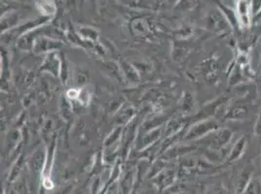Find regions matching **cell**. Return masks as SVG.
<instances>
[{
  "instance_id": "obj_7",
  "label": "cell",
  "mask_w": 261,
  "mask_h": 194,
  "mask_svg": "<svg viewBox=\"0 0 261 194\" xmlns=\"http://www.w3.org/2000/svg\"><path fill=\"white\" fill-rule=\"evenodd\" d=\"M253 133H254V136L261 141V107L259 110V113H258V117L256 119L255 121V124H254V130H253Z\"/></svg>"
},
{
  "instance_id": "obj_1",
  "label": "cell",
  "mask_w": 261,
  "mask_h": 194,
  "mask_svg": "<svg viewBox=\"0 0 261 194\" xmlns=\"http://www.w3.org/2000/svg\"><path fill=\"white\" fill-rule=\"evenodd\" d=\"M235 11L238 17L240 28L247 29L252 24V15L250 11V2L247 0H239L235 2Z\"/></svg>"
},
{
  "instance_id": "obj_4",
  "label": "cell",
  "mask_w": 261,
  "mask_h": 194,
  "mask_svg": "<svg viewBox=\"0 0 261 194\" xmlns=\"http://www.w3.org/2000/svg\"><path fill=\"white\" fill-rule=\"evenodd\" d=\"M249 114L248 107L244 104H237L234 108L230 111V119H236V120H241V119H246Z\"/></svg>"
},
{
  "instance_id": "obj_2",
  "label": "cell",
  "mask_w": 261,
  "mask_h": 194,
  "mask_svg": "<svg viewBox=\"0 0 261 194\" xmlns=\"http://www.w3.org/2000/svg\"><path fill=\"white\" fill-rule=\"evenodd\" d=\"M248 147V139L246 136L240 137L233 146L229 154V161H238L240 158L245 154Z\"/></svg>"
},
{
  "instance_id": "obj_5",
  "label": "cell",
  "mask_w": 261,
  "mask_h": 194,
  "mask_svg": "<svg viewBox=\"0 0 261 194\" xmlns=\"http://www.w3.org/2000/svg\"><path fill=\"white\" fill-rule=\"evenodd\" d=\"M252 172L248 171V170H244L242 174L240 175L239 179H238V183H237V191L239 193H244L246 187L248 186V184L250 183V180L252 179Z\"/></svg>"
},
{
  "instance_id": "obj_8",
  "label": "cell",
  "mask_w": 261,
  "mask_h": 194,
  "mask_svg": "<svg viewBox=\"0 0 261 194\" xmlns=\"http://www.w3.org/2000/svg\"><path fill=\"white\" fill-rule=\"evenodd\" d=\"M43 182L44 186H45L46 188H52V187H53V183H52V181H51V180H49V179H45Z\"/></svg>"
},
{
  "instance_id": "obj_3",
  "label": "cell",
  "mask_w": 261,
  "mask_h": 194,
  "mask_svg": "<svg viewBox=\"0 0 261 194\" xmlns=\"http://www.w3.org/2000/svg\"><path fill=\"white\" fill-rule=\"evenodd\" d=\"M222 10H223L224 16L226 18V21L228 22L229 25L236 29L240 28L239 21H238V17H237L236 11H235V6H234V9L230 8L228 6H223Z\"/></svg>"
},
{
  "instance_id": "obj_6",
  "label": "cell",
  "mask_w": 261,
  "mask_h": 194,
  "mask_svg": "<svg viewBox=\"0 0 261 194\" xmlns=\"http://www.w3.org/2000/svg\"><path fill=\"white\" fill-rule=\"evenodd\" d=\"M250 2V11L252 15V20L261 13V0H251Z\"/></svg>"
},
{
  "instance_id": "obj_9",
  "label": "cell",
  "mask_w": 261,
  "mask_h": 194,
  "mask_svg": "<svg viewBox=\"0 0 261 194\" xmlns=\"http://www.w3.org/2000/svg\"><path fill=\"white\" fill-rule=\"evenodd\" d=\"M258 21H261V13L259 15H257L255 18H253V20H252V22H258Z\"/></svg>"
}]
</instances>
